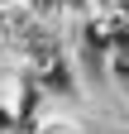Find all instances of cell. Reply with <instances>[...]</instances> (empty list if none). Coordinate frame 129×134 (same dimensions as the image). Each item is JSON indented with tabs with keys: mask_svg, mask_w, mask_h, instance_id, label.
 Listing matches in <instances>:
<instances>
[{
	"mask_svg": "<svg viewBox=\"0 0 129 134\" xmlns=\"http://www.w3.org/2000/svg\"><path fill=\"white\" fill-rule=\"evenodd\" d=\"M120 100H124V105H129V91H124V96H120Z\"/></svg>",
	"mask_w": 129,
	"mask_h": 134,
	"instance_id": "cell-3",
	"label": "cell"
},
{
	"mask_svg": "<svg viewBox=\"0 0 129 134\" xmlns=\"http://www.w3.org/2000/svg\"><path fill=\"white\" fill-rule=\"evenodd\" d=\"M0 134H24V129H19V115H14L10 100H0Z\"/></svg>",
	"mask_w": 129,
	"mask_h": 134,
	"instance_id": "cell-2",
	"label": "cell"
},
{
	"mask_svg": "<svg viewBox=\"0 0 129 134\" xmlns=\"http://www.w3.org/2000/svg\"><path fill=\"white\" fill-rule=\"evenodd\" d=\"M29 134H86V125L77 120L72 110H53V115H48L38 129H29Z\"/></svg>",
	"mask_w": 129,
	"mask_h": 134,
	"instance_id": "cell-1",
	"label": "cell"
}]
</instances>
